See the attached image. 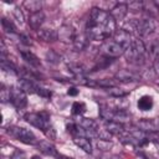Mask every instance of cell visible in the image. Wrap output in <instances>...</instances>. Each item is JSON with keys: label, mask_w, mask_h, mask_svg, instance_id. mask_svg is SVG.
Returning a JSON list of instances; mask_svg holds the SVG:
<instances>
[{"label": "cell", "mask_w": 159, "mask_h": 159, "mask_svg": "<svg viewBox=\"0 0 159 159\" xmlns=\"http://www.w3.org/2000/svg\"><path fill=\"white\" fill-rule=\"evenodd\" d=\"M78 124L86 130L88 137H97L99 127H98V123L94 119H92V118H82Z\"/></svg>", "instance_id": "cell-9"}, {"label": "cell", "mask_w": 159, "mask_h": 159, "mask_svg": "<svg viewBox=\"0 0 159 159\" xmlns=\"http://www.w3.org/2000/svg\"><path fill=\"white\" fill-rule=\"evenodd\" d=\"M45 21V14L42 11H39L36 14H31V16L29 17V26L32 29V30H40L41 25L43 24Z\"/></svg>", "instance_id": "cell-14"}, {"label": "cell", "mask_w": 159, "mask_h": 159, "mask_svg": "<svg viewBox=\"0 0 159 159\" xmlns=\"http://www.w3.org/2000/svg\"><path fill=\"white\" fill-rule=\"evenodd\" d=\"M58 32V40L65 42V43H73L75 36H76V31L72 26L70 25H63L61 26V29L57 31Z\"/></svg>", "instance_id": "cell-8"}, {"label": "cell", "mask_w": 159, "mask_h": 159, "mask_svg": "<svg viewBox=\"0 0 159 159\" xmlns=\"http://www.w3.org/2000/svg\"><path fill=\"white\" fill-rule=\"evenodd\" d=\"M128 10H132V11H143V1H139V0L130 1L128 4Z\"/></svg>", "instance_id": "cell-30"}, {"label": "cell", "mask_w": 159, "mask_h": 159, "mask_svg": "<svg viewBox=\"0 0 159 159\" xmlns=\"http://www.w3.org/2000/svg\"><path fill=\"white\" fill-rule=\"evenodd\" d=\"M78 92H80V91H78L76 87H70L68 91H67V94H68V96H77Z\"/></svg>", "instance_id": "cell-35"}, {"label": "cell", "mask_w": 159, "mask_h": 159, "mask_svg": "<svg viewBox=\"0 0 159 159\" xmlns=\"http://www.w3.org/2000/svg\"><path fill=\"white\" fill-rule=\"evenodd\" d=\"M104 129L111 134V135H123L125 133L124 125L122 123L114 122V120H108L104 123Z\"/></svg>", "instance_id": "cell-11"}, {"label": "cell", "mask_w": 159, "mask_h": 159, "mask_svg": "<svg viewBox=\"0 0 159 159\" xmlns=\"http://www.w3.org/2000/svg\"><path fill=\"white\" fill-rule=\"evenodd\" d=\"M73 142L77 147H80L83 152L86 153H92V144L88 137L84 135H75L73 137Z\"/></svg>", "instance_id": "cell-15"}, {"label": "cell", "mask_w": 159, "mask_h": 159, "mask_svg": "<svg viewBox=\"0 0 159 159\" xmlns=\"http://www.w3.org/2000/svg\"><path fill=\"white\" fill-rule=\"evenodd\" d=\"M116 78L119 82H134L139 80V76L129 70H119L116 73Z\"/></svg>", "instance_id": "cell-13"}, {"label": "cell", "mask_w": 159, "mask_h": 159, "mask_svg": "<svg viewBox=\"0 0 159 159\" xmlns=\"http://www.w3.org/2000/svg\"><path fill=\"white\" fill-rule=\"evenodd\" d=\"M25 120L27 123H30L31 125L41 129L42 132H45L47 128L51 127L50 124V114L46 112H40V113H27L25 114Z\"/></svg>", "instance_id": "cell-3"}, {"label": "cell", "mask_w": 159, "mask_h": 159, "mask_svg": "<svg viewBox=\"0 0 159 159\" xmlns=\"http://www.w3.org/2000/svg\"><path fill=\"white\" fill-rule=\"evenodd\" d=\"M22 5L31 14H36V12L41 11V9H42V2L40 0H25L22 2Z\"/></svg>", "instance_id": "cell-21"}, {"label": "cell", "mask_w": 159, "mask_h": 159, "mask_svg": "<svg viewBox=\"0 0 159 159\" xmlns=\"http://www.w3.org/2000/svg\"><path fill=\"white\" fill-rule=\"evenodd\" d=\"M31 159H41L39 155H34V157H31Z\"/></svg>", "instance_id": "cell-38"}, {"label": "cell", "mask_w": 159, "mask_h": 159, "mask_svg": "<svg viewBox=\"0 0 159 159\" xmlns=\"http://www.w3.org/2000/svg\"><path fill=\"white\" fill-rule=\"evenodd\" d=\"M102 52L106 56H109L112 58H116L118 56L124 55L125 50L119 43H117L114 40H106L103 42V45H102Z\"/></svg>", "instance_id": "cell-5"}, {"label": "cell", "mask_w": 159, "mask_h": 159, "mask_svg": "<svg viewBox=\"0 0 159 159\" xmlns=\"http://www.w3.org/2000/svg\"><path fill=\"white\" fill-rule=\"evenodd\" d=\"M111 159H120V158L117 157V155H113V157H111Z\"/></svg>", "instance_id": "cell-39"}, {"label": "cell", "mask_w": 159, "mask_h": 159, "mask_svg": "<svg viewBox=\"0 0 159 159\" xmlns=\"http://www.w3.org/2000/svg\"><path fill=\"white\" fill-rule=\"evenodd\" d=\"M106 91H107V93L109 96L116 97V98H120V97H124V96L128 94V92H125V91H123V89H120L118 87H111V88H107Z\"/></svg>", "instance_id": "cell-26"}, {"label": "cell", "mask_w": 159, "mask_h": 159, "mask_svg": "<svg viewBox=\"0 0 159 159\" xmlns=\"http://www.w3.org/2000/svg\"><path fill=\"white\" fill-rule=\"evenodd\" d=\"M14 16L17 20L19 24H22L24 22V15H22V12H21V10L19 7H15L14 9Z\"/></svg>", "instance_id": "cell-32"}, {"label": "cell", "mask_w": 159, "mask_h": 159, "mask_svg": "<svg viewBox=\"0 0 159 159\" xmlns=\"http://www.w3.org/2000/svg\"><path fill=\"white\" fill-rule=\"evenodd\" d=\"M153 104L154 102L150 96H142L137 102V106L140 111H150L153 108Z\"/></svg>", "instance_id": "cell-22"}, {"label": "cell", "mask_w": 159, "mask_h": 159, "mask_svg": "<svg viewBox=\"0 0 159 159\" xmlns=\"http://www.w3.org/2000/svg\"><path fill=\"white\" fill-rule=\"evenodd\" d=\"M113 40H114L117 43H119L124 50H127V48L132 45V41H133L130 32H128L125 29H119V30H117V31L114 32V35H113Z\"/></svg>", "instance_id": "cell-7"}, {"label": "cell", "mask_w": 159, "mask_h": 159, "mask_svg": "<svg viewBox=\"0 0 159 159\" xmlns=\"http://www.w3.org/2000/svg\"><path fill=\"white\" fill-rule=\"evenodd\" d=\"M143 11L152 19V17H155L158 14H159V5L153 1V0H147V1H143Z\"/></svg>", "instance_id": "cell-18"}, {"label": "cell", "mask_w": 159, "mask_h": 159, "mask_svg": "<svg viewBox=\"0 0 159 159\" xmlns=\"http://www.w3.org/2000/svg\"><path fill=\"white\" fill-rule=\"evenodd\" d=\"M10 98H11V89L6 88L2 84L1 86V89H0V99H1V102L2 103H6V102L10 101Z\"/></svg>", "instance_id": "cell-29"}, {"label": "cell", "mask_w": 159, "mask_h": 159, "mask_svg": "<svg viewBox=\"0 0 159 159\" xmlns=\"http://www.w3.org/2000/svg\"><path fill=\"white\" fill-rule=\"evenodd\" d=\"M124 56L128 62L134 65H142L145 58V46L142 40L133 39L132 45L125 50Z\"/></svg>", "instance_id": "cell-1"}, {"label": "cell", "mask_w": 159, "mask_h": 159, "mask_svg": "<svg viewBox=\"0 0 159 159\" xmlns=\"http://www.w3.org/2000/svg\"><path fill=\"white\" fill-rule=\"evenodd\" d=\"M128 25H129V29L134 30L135 32H138L142 36H147L155 30V22L150 17L142 19V20H133Z\"/></svg>", "instance_id": "cell-4"}, {"label": "cell", "mask_w": 159, "mask_h": 159, "mask_svg": "<svg viewBox=\"0 0 159 159\" xmlns=\"http://www.w3.org/2000/svg\"><path fill=\"white\" fill-rule=\"evenodd\" d=\"M19 37H20V41H21L22 43H25V45H31V43H32V42H31V39L27 37L26 35H20Z\"/></svg>", "instance_id": "cell-34"}, {"label": "cell", "mask_w": 159, "mask_h": 159, "mask_svg": "<svg viewBox=\"0 0 159 159\" xmlns=\"http://www.w3.org/2000/svg\"><path fill=\"white\" fill-rule=\"evenodd\" d=\"M1 25H2V29H4L5 32H7V34H15V32H16V27H15V25L12 24V21H10V20L2 17V19H1Z\"/></svg>", "instance_id": "cell-24"}, {"label": "cell", "mask_w": 159, "mask_h": 159, "mask_svg": "<svg viewBox=\"0 0 159 159\" xmlns=\"http://www.w3.org/2000/svg\"><path fill=\"white\" fill-rule=\"evenodd\" d=\"M37 36L41 41L45 42H53L58 40V32L52 29H40L37 31Z\"/></svg>", "instance_id": "cell-12"}, {"label": "cell", "mask_w": 159, "mask_h": 159, "mask_svg": "<svg viewBox=\"0 0 159 159\" xmlns=\"http://www.w3.org/2000/svg\"><path fill=\"white\" fill-rule=\"evenodd\" d=\"M152 53H153V56H154L153 67H154V71H155V73L159 76V46H155V47H153V50H152Z\"/></svg>", "instance_id": "cell-28"}, {"label": "cell", "mask_w": 159, "mask_h": 159, "mask_svg": "<svg viewBox=\"0 0 159 159\" xmlns=\"http://www.w3.org/2000/svg\"><path fill=\"white\" fill-rule=\"evenodd\" d=\"M127 12H128V4H124V2L116 4L111 10V15L116 21H122L125 17Z\"/></svg>", "instance_id": "cell-10"}, {"label": "cell", "mask_w": 159, "mask_h": 159, "mask_svg": "<svg viewBox=\"0 0 159 159\" xmlns=\"http://www.w3.org/2000/svg\"><path fill=\"white\" fill-rule=\"evenodd\" d=\"M20 55H21L22 60L25 62H27L30 66H32V67H40L41 66V62L39 60V57L35 53H32L31 51H21Z\"/></svg>", "instance_id": "cell-19"}, {"label": "cell", "mask_w": 159, "mask_h": 159, "mask_svg": "<svg viewBox=\"0 0 159 159\" xmlns=\"http://www.w3.org/2000/svg\"><path fill=\"white\" fill-rule=\"evenodd\" d=\"M10 102L19 109L26 107L27 104V97L26 93L19 87V88H11V98Z\"/></svg>", "instance_id": "cell-6"}, {"label": "cell", "mask_w": 159, "mask_h": 159, "mask_svg": "<svg viewBox=\"0 0 159 159\" xmlns=\"http://www.w3.org/2000/svg\"><path fill=\"white\" fill-rule=\"evenodd\" d=\"M86 112V104L83 102H75L72 104V113L75 116H81Z\"/></svg>", "instance_id": "cell-27"}, {"label": "cell", "mask_w": 159, "mask_h": 159, "mask_svg": "<svg viewBox=\"0 0 159 159\" xmlns=\"http://www.w3.org/2000/svg\"><path fill=\"white\" fill-rule=\"evenodd\" d=\"M112 61H113V58H112V57L103 55L101 58H98V61H97V65H96L94 70H102V68L107 67L108 65H111V62H112Z\"/></svg>", "instance_id": "cell-25"}, {"label": "cell", "mask_w": 159, "mask_h": 159, "mask_svg": "<svg viewBox=\"0 0 159 159\" xmlns=\"http://www.w3.org/2000/svg\"><path fill=\"white\" fill-rule=\"evenodd\" d=\"M58 159H72V158H68V157H63V155H58Z\"/></svg>", "instance_id": "cell-37"}, {"label": "cell", "mask_w": 159, "mask_h": 159, "mask_svg": "<svg viewBox=\"0 0 159 159\" xmlns=\"http://www.w3.org/2000/svg\"><path fill=\"white\" fill-rule=\"evenodd\" d=\"M6 133L9 135H11L12 138L20 140L21 143H25V144H37V139L35 137V134L30 130V129H26V128H22V127H9L6 129Z\"/></svg>", "instance_id": "cell-2"}, {"label": "cell", "mask_w": 159, "mask_h": 159, "mask_svg": "<svg viewBox=\"0 0 159 159\" xmlns=\"http://www.w3.org/2000/svg\"><path fill=\"white\" fill-rule=\"evenodd\" d=\"M43 133H45V135H46L48 139H55V138H56V132H55V129L52 128V125H51L50 128H47Z\"/></svg>", "instance_id": "cell-33"}, {"label": "cell", "mask_w": 159, "mask_h": 159, "mask_svg": "<svg viewBox=\"0 0 159 159\" xmlns=\"http://www.w3.org/2000/svg\"><path fill=\"white\" fill-rule=\"evenodd\" d=\"M19 86H20V88L25 92V93H36L37 94V92H39V88H40V86H37L34 81H30V80H24V78H20L19 80Z\"/></svg>", "instance_id": "cell-16"}, {"label": "cell", "mask_w": 159, "mask_h": 159, "mask_svg": "<svg viewBox=\"0 0 159 159\" xmlns=\"http://www.w3.org/2000/svg\"><path fill=\"white\" fill-rule=\"evenodd\" d=\"M149 138L155 139V142L159 144V133H153V134H149Z\"/></svg>", "instance_id": "cell-36"}, {"label": "cell", "mask_w": 159, "mask_h": 159, "mask_svg": "<svg viewBox=\"0 0 159 159\" xmlns=\"http://www.w3.org/2000/svg\"><path fill=\"white\" fill-rule=\"evenodd\" d=\"M87 42H88V37H87L86 32L84 34H76L72 45H73L76 51H82L87 46Z\"/></svg>", "instance_id": "cell-20"}, {"label": "cell", "mask_w": 159, "mask_h": 159, "mask_svg": "<svg viewBox=\"0 0 159 159\" xmlns=\"http://www.w3.org/2000/svg\"><path fill=\"white\" fill-rule=\"evenodd\" d=\"M37 148L41 153L46 154V155H50V157H58V153H57V149L47 140H41L37 143Z\"/></svg>", "instance_id": "cell-17"}, {"label": "cell", "mask_w": 159, "mask_h": 159, "mask_svg": "<svg viewBox=\"0 0 159 159\" xmlns=\"http://www.w3.org/2000/svg\"><path fill=\"white\" fill-rule=\"evenodd\" d=\"M97 145H98V148L99 149H102V150H108L109 148H111V142L109 140H103V139H99L98 142H97Z\"/></svg>", "instance_id": "cell-31"}, {"label": "cell", "mask_w": 159, "mask_h": 159, "mask_svg": "<svg viewBox=\"0 0 159 159\" xmlns=\"http://www.w3.org/2000/svg\"><path fill=\"white\" fill-rule=\"evenodd\" d=\"M46 60H47L50 63L56 65V63H60V62H61V56H60V53L56 52L55 50H48V51L46 52Z\"/></svg>", "instance_id": "cell-23"}]
</instances>
